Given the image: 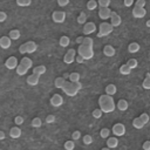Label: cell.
Wrapping results in <instances>:
<instances>
[{
	"mask_svg": "<svg viewBox=\"0 0 150 150\" xmlns=\"http://www.w3.org/2000/svg\"><path fill=\"white\" fill-rule=\"evenodd\" d=\"M145 0H136L135 1V6L136 7H141V8H144V6H145Z\"/></svg>",
	"mask_w": 150,
	"mask_h": 150,
	"instance_id": "cell-46",
	"label": "cell"
},
{
	"mask_svg": "<svg viewBox=\"0 0 150 150\" xmlns=\"http://www.w3.org/2000/svg\"><path fill=\"white\" fill-rule=\"evenodd\" d=\"M62 90H63L64 94H67L68 96H75V95L79 93V90L73 87V83H71V82H68V81H66V83H64Z\"/></svg>",
	"mask_w": 150,
	"mask_h": 150,
	"instance_id": "cell-5",
	"label": "cell"
},
{
	"mask_svg": "<svg viewBox=\"0 0 150 150\" xmlns=\"http://www.w3.org/2000/svg\"><path fill=\"white\" fill-rule=\"evenodd\" d=\"M112 29H114V27L111 26L110 22H105V21H103V22L100 25V27H98L97 36H98V38L107 36V35H109V34L112 32Z\"/></svg>",
	"mask_w": 150,
	"mask_h": 150,
	"instance_id": "cell-4",
	"label": "cell"
},
{
	"mask_svg": "<svg viewBox=\"0 0 150 150\" xmlns=\"http://www.w3.org/2000/svg\"><path fill=\"white\" fill-rule=\"evenodd\" d=\"M6 19H7V14L5 12H0V22L5 21Z\"/></svg>",
	"mask_w": 150,
	"mask_h": 150,
	"instance_id": "cell-53",
	"label": "cell"
},
{
	"mask_svg": "<svg viewBox=\"0 0 150 150\" xmlns=\"http://www.w3.org/2000/svg\"><path fill=\"white\" fill-rule=\"evenodd\" d=\"M82 139H83V143L87 144V145L91 144V142H93V137H91L90 135H84V136L82 137Z\"/></svg>",
	"mask_w": 150,
	"mask_h": 150,
	"instance_id": "cell-43",
	"label": "cell"
},
{
	"mask_svg": "<svg viewBox=\"0 0 150 150\" xmlns=\"http://www.w3.org/2000/svg\"><path fill=\"white\" fill-rule=\"evenodd\" d=\"M5 137H6V135H5V131H2V130H0V141H2V139H5Z\"/></svg>",
	"mask_w": 150,
	"mask_h": 150,
	"instance_id": "cell-55",
	"label": "cell"
},
{
	"mask_svg": "<svg viewBox=\"0 0 150 150\" xmlns=\"http://www.w3.org/2000/svg\"><path fill=\"white\" fill-rule=\"evenodd\" d=\"M102 114H103V111H102L100 108L94 109V110H93V112H91V115H93V117H94V118H100V117L102 116Z\"/></svg>",
	"mask_w": 150,
	"mask_h": 150,
	"instance_id": "cell-40",
	"label": "cell"
},
{
	"mask_svg": "<svg viewBox=\"0 0 150 150\" xmlns=\"http://www.w3.org/2000/svg\"><path fill=\"white\" fill-rule=\"evenodd\" d=\"M16 4L19 6L25 7V6H29L30 5V0H16Z\"/></svg>",
	"mask_w": 150,
	"mask_h": 150,
	"instance_id": "cell-45",
	"label": "cell"
},
{
	"mask_svg": "<svg viewBox=\"0 0 150 150\" xmlns=\"http://www.w3.org/2000/svg\"><path fill=\"white\" fill-rule=\"evenodd\" d=\"M97 1L96 0H89L88 2H87V9H89V11H94V9H96V7H97Z\"/></svg>",
	"mask_w": 150,
	"mask_h": 150,
	"instance_id": "cell-33",
	"label": "cell"
},
{
	"mask_svg": "<svg viewBox=\"0 0 150 150\" xmlns=\"http://www.w3.org/2000/svg\"><path fill=\"white\" fill-rule=\"evenodd\" d=\"M69 4V0H57V5L60 6V7H64V6H67Z\"/></svg>",
	"mask_w": 150,
	"mask_h": 150,
	"instance_id": "cell-50",
	"label": "cell"
},
{
	"mask_svg": "<svg viewBox=\"0 0 150 150\" xmlns=\"http://www.w3.org/2000/svg\"><path fill=\"white\" fill-rule=\"evenodd\" d=\"M110 15H111V9L109 7H100L98 9V16L103 20H107V19H110Z\"/></svg>",
	"mask_w": 150,
	"mask_h": 150,
	"instance_id": "cell-10",
	"label": "cell"
},
{
	"mask_svg": "<svg viewBox=\"0 0 150 150\" xmlns=\"http://www.w3.org/2000/svg\"><path fill=\"white\" fill-rule=\"evenodd\" d=\"M146 26H148V27H150V20H148V21H146Z\"/></svg>",
	"mask_w": 150,
	"mask_h": 150,
	"instance_id": "cell-59",
	"label": "cell"
},
{
	"mask_svg": "<svg viewBox=\"0 0 150 150\" xmlns=\"http://www.w3.org/2000/svg\"><path fill=\"white\" fill-rule=\"evenodd\" d=\"M75 60H76V62H77V63H82V62L84 61V59H83L81 55H79V54L75 56Z\"/></svg>",
	"mask_w": 150,
	"mask_h": 150,
	"instance_id": "cell-54",
	"label": "cell"
},
{
	"mask_svg": "<svg viewBox=\"0 0 150 150\" xmlns=\"http://www.w3.org/2000/svg\"><path fill=\"white\" fill-rule=\"evenodd\" d=\"M77 22L81 23V25H84L87 22V15H86L84 12H81L80 13V15L77 16Z\"/></svg>",
	"mask_w": 150,
	"mask_h": 150,
	"instance_id": "cell-35",
	"label": "cell"
},
{
	"mask_svg": "<svg viewBox=\"0 0 150 150\" xmlns=\"http://www.w3.org/2000/svg\"><path fill=\"white\" fill-rule=\"evenodd\" d=\"M121 22H122L121 16L116 12H111V15H110V23H111V26L112 27H117V26L121 25Z\"/></svg>",
	"mask_w": 150,
	"mask_h": 150,
	"instance_id": "cell-12",
	"label": "cell"
},
{
	"mask_svg": "<svg viewBox=\"0 0 150 150\" xmlns=\"http://www.w3.org/2000/svg\"><path fill=\"white\" fill-rule=\"evenodd\" d=\"M39 79H40L39 75L32 74V75H29V76L27 77V83H28L29 86H36V84L39 83Z\"/></svg>",
	"mask_w": 150,
	"mask_h": 150,
	"instance_id": "cell-16",
	"label": "cell"
},
{
	"mask_svg": "<svg viewBox=\"0 0 150 150\" xmlns=\"http://www.w3.org/2000/svg\"><path fill=\"white\" fill-rule=\"evenodd\" d=\"M144 125H145V124L141 121L139 117H135V118L132 120V127H134L135 129H142Z\"/></svg>",
	"mask_w": 150,
	"mask_h": 150,
	"instance_id": "cell-25",
	"label": "cell"
},
{
	"mask_svg": "<svg viewBox=\"0 0 150 150\" xmlns=\"http://www.w3.org/2000/svg\"><path fill=\"white\" fill-rule=\"evenodd\" d=\"M98 105L103 112H112L115 110V102L112 96L103 94L98 97Z\"/></svg>",
	"mask_w": 150,
	"mask_h": 150,
	"instance_id": "cell-1",
	"label": "cell"
},
{
	"mask_svg": "<svg viewBox=\"0 0 150 150\" xmlns=\"http://www.w3.org/2000/svg\"><path fill=\"white\" fill-rule=\"evenodd\" d=\"M81 45L88 46V47H93V46H94V41H93L91 38H83V41H82Z\"/></svg>",
	"mask_w": 150,
	"mask_h": 150,
	"instance_id": "cell-37",
	"label": "cell"
},
{
	"mask_svg": "<svg viewBox=\"0 0 150 150\" xmlns=\"http://www.w3.org/2000/svg\"><path fill=\"white\" fill-rule=\"evenodd\" d=\"M80 137H81V131H79V130L73 131V134H71V139L73 141H77Z\"/></svg>",
	"mask_w": 150,
	"mask_h": 150,
	"instance_id": "cell-44",
	"label": "cell"
},
{
	"mask_svg": "<svg viewBox=\"0 0 150 150\" xmlns=\"http://www.w3.org/2000/svg\"><path fill=\"white\" fill-rule=\"evenodd\" d=\"M63 148L66 149V150H74V148H75V142L71 139V141H66L64 142V144H63Z\"/></svg>",
	"mask_w": 150,
	"mask_h": 150,
	"instance_id": "cell-34",
	"label": "cell"
},
{
	"mask_svg": "<svg viewBox=\"0 0 150 150\" xmlns=\"http://www.w3.org/2000/svg\"><path fill=\"white\" fill-rule=\"evenodd\" d=\"M118 145V139L117 137H108L107 138V146L110 149H114Z\"/></svg>",
	"mask_w": 150,
	"mask_h": 150,
	"instance_id": "cell-18",
	"label": "cell"
},
{
	"mask_svg": "<svg viewBox=\"0 0 150 150\" xmlns=\"http://www.w3.org/2000/svg\"><path fill=\"white\" fill-rule=\"evenodd\" d=\"M63 77H64V79H67V77H69V74H67V73H66V74H63Z\"/></svg>",
	"mask_w": 150,
	"mask_h": 150,
	"instance_id": "cell-58",
	"label": "cell"
},
{
	"mask_svg": "<svg viewBox=\"0 0 150 150\" xmlns=\"http://www.w3.org/2000/svg\"><path fill=\"white\" fill-rule=\"evenodd\" d=\"M77 54L81 55L84 60H90L94 56V49H93V47L80 45L79 48H77Z\"/></svg>",
	"mask_w": 150,
	"mask_h": 150,
	"instance_id": "cell-2",
	"label": "cell"
},
{
	"mask_svg": "<svg viewBox=\"0 0 150 150\" xmlns=\"http://www.w3.org/2000/svg\"><path fill=\"white\" fill-rule=\"evenodd\" d=\"M142 87L144 89H148V90L150 89V73H146L145 74V79L142 82Z\"/></svg>",
	"mask_w": 150,
	"mask_h": 150,
	"instance_id": "cell-28",
	"label": "cell"
},
{
	"mask_svg": "<svg viewBox=\"0 0 150 150\" xmlns=\"http://www.w3.org/2000/svg\"><path fill=\"white\" fill-rule=\"evenodd\" d=\"M11 46V39L9 36H1L0 38V47L4 49H7Z\"/></svg>",
	"mask_w": 150,
	"mask_h": 150,
	"instance_id": "cell-19",
	"label": "cell"
},
{
	"mask_svg": "<svg viewBox=\"0 0 150 150\" xmlns=\"http://www.w3.org/2000/svg\"><path fill=\"white\" fill-rule=\"evenodd\" d=\"M128 50L130 53H137L139 50V45L137 42H131L129 46H128Z\"/></svg>",
	"mask_w": 150,
	"mask_h": 150,
	"instance_id": "cell-29",
	"label": "cell"
},
{
	"mask_svg": "<svg viewBox=\"0 0 150 150\" xmlns=\"http://www.w3.org/2000/svg\"><path fill=\"white\" fill-rule=\"evenodd\" d=\"M127 64H128L131 69H134V68H136V67H137L138 62H137V60H136V59H129V60H128V62H127Z\"/></svg>",
	"mask_w": 150,
	"mask_h": 150,
	"instance_id": "cell-39",
	"label": "cell"
},
{
	"mask_svg": "<svg viewBox=\"0 0 150 150\" xmlns=\"http://www.w3.org/2000/svg\"><path fill=\"white\" fill-rule=\"evenodd\" d=\"M101 150H111V149H110V148H108V146H104V148H102Z\"/></svg>",
	"mask_w": 150,
	"mask_h": 150,
	"instance_id": "cell-57",
	"label": "cell"
},
{
	"mask_svg": "<svg viewBox=\"0 0 150 150\" xmlns=\"http://www.w3.org/2000/svg\"><path fill=\"white\" fill-rule=\"evenodd\" d=\"M46 67L43 66V64H41V66H38V67H34L33 68V74H36V75H42V74H45L46 73Z\"/></svg>",
	"mask_w": 150,
	"mask_h": 150,
	"instance_id": "cell-24",
	"label": "cell"
},
{
	"mask_svg": "<svg viewBox=\"0 0 150 150\" xmlns=\"http://www.w3.org/2000/svg\"><path fill=\"white\" fill-rule=\"evenodd\" d=\"M143 150H150V141H144L142 144Z\"/></svg>",
	"mask_w": 150,
	"mask_h": 150,
	"instance_id": "cell-49",
	"label": "cell"
},
{
	"mask_svg": "<svg viewBox=\"0 0 150 150\" xmlns=\"http://www.w3.org/2000/svg\"><path fill=\"white\" fill-rule=\"evenodd\" d=\"M14 123L18 124V125L22 124V123H23V117H22V116H16V117L14 118Z\"/></svg>",
	"mask_w": 150,
	"mask_h": 150,
	"instance_id": "cell-47",
	"label": "cell"
},
{
	"mask_svg": "<svg viewBox=\"0 0 150 150\" xmlns=\"http://www.w3.org/2000/svg\"><path fill=\"white\" fill-rule=\"evenodd\" d=\"M111 0H97V4L100 7H109Z\"/></svg>",
	"mask_w": 150,
	"mask_h": 150,
	"instance_id": "cell-42",
	"label": "cell"
},
{
	"mask_svg": "<svg viewBox=\"0 0 150 150\" xmlns=\"http://www.w3.org/2000/svg\"><path fill=\"white\" fill-rule=\"evenodd\" d=\"M110 130L108 129V128H103V129H101V131H100V136L102 137V138H108L109 137V135H110Z\"/></svg>",
	"mask_w": 150,
	"mask_h": 150,
	"instance_id": "cell-38",
	"label": "cell"
},
{
	"mask_svg": "<svg viewBox=\"0 0 150 150\" xmlns=\"http://www.w3.org/2000/svg\"><path fill=\"white\" fill-rule=\"evenodd\" d=\"M120 73L122 74V75H129L130 73H131V68L125 63V64H122L121 67H120Z\"/></svg>",
	"mask_w": 150,
	"mask_h": 150,
	"instance_id": "cell-27",
	"label": "cell"
},
{
	"mask_svg": "<svg viewBox=\"0 0 150 150\" xmlns=\"http://www.w3.org/2000/svg\"><path fill=\"white\" fill-rule=\"evenodd\" d=\"M42 125V121H41V118H39V117H34L33 120H32V127H34V128H40Z\"/></svg>",
	"mask_w": 150,
	"mask_h": 150,
	"instance_id": "cell-36",
	"label": "cell"
},
{
	"mask_svg": "<svg viewBox=\"0 0 150 150\" xmlns=\"http://www.w3.org/2000/svg\"><path fill=\"white\" fill-rule=\"evenodd\" d=\"M64 83H66V79H64L63 76L56 77V79H55V81H54L55 87H56V88H59V89H62V88H63V86H64Z\"/></svg>",
	"mask_w": 150,
	"mask_h": 150,
	"instance_id": "cell-22",
	"label": "cell"
},
{
	"mask_svg": "<svg viewBox=\"0 0 150 150\" xmlns=\"http://www.w3.org/2000/svg\"><path fill=\"white\" fill-rule=\"evenodd\" d=\"M59 43H60L61 47H68L69 43H70V39L67 35H62L60 38V40H59Z\"/></svg>",
	"mask_w": 150,
	"mask_h": 150,
	"instance_id": "cell-23",
	"label": "cell"
},
{
	"mask_svg": "<svg viewBox=\"0 0 150 150\" xmlns=\"http://www.w3.org/2000/svg\"><path fill=\"white\" fill-rule=\"evenodd\" d=\"M8 36H9L11 40H18V39L20 38V32H19L18 29H12V30L9 32Z\"/></svg>",
	"mask_w": 150,
	"mask_h": 150,
	"instance_id": "cell-30",
	"label": "cell"
},
{
	"mask_svg": "<svg viewBox=\"0 0 150 150\" xmlns=\"http://www.w3.org/2000/svg\"><path fill=\"white\" fill-rule=\"evenodd\" d=\"M15 69H16V74H18V75H25V74L27 73V70H28V68H26V67L22 66L21 63L18 64V67H16Z\"/></svg>",
	"mask_w": 150,
	"mask_h": 150,
	"instance_id": "cell-31",
	"label": "cell"
},
{
	"mask_svg": "<svg viewBox=\"0 0 150 150\" xmlns=\"http://www.w3.org/2000/svg\"><path fill=\"white\" fill-rule=\"evenodd\" d=\"M80 77H81V75L79 73H76V71H73V73L69 74L70 82H77V81H80Z\"/></svg>",
	"mask_w": 150,
	"mask_h": 150,
	"instance_id": "cell-32",
	"label": "cell"
},
{
	"mask_svg": "<svg viewBox=\"0 0 150 150\" xmlns=\"http://www.w3.org/2000/svg\"><path fill=\"white\" fill-rule=\"evenodd\" d=\"M95 30H96V25H95L94 22L89 21V22H86V23H84V27H83V33H84L86 35H89V34L94 33Z\"/></svg>",
	"mask_w": 150,
	"mask_h": 150,
	"instance_id": "cell-13",
	"label": "cell"
},
{
	"mask_svg": "<svg viewBox=\"0 0 150 150\" xmlns=\"http://www.w3.org/2000/svg\"><path fill=\"white\" fill-rule=\"evenodd\" d=\"M82 41H83V36H79V38L76 39V42H77V43H80V45L82 43Z\"/></svg>",
	"mask_w": 150,
	"mask_h": 150,
	"instance_id": "cell-56",
	"label": "cell"
},
{
	"mask_svg": "<svg viewBox=\"0 0 150 150\" xmlns=\"http://www.w3.org/2000/svg\"><path fill=\"white\" fill-rule=\"evenodd\" d=\"M5 66H6L8 69H14V68H16V67H18V60H16V57H15V56H9V57L6 60Z\"/></svg>",
	"mask_w": 150,
	"mask_h": 150,
	"instance_id": "cell-14",
	"label": "cell"
},
{
	"mask_svg": "<svg viewBox=\"0 0 150 150\" xmlns=\"http://www.w3.org/2000/svg\"><path fill=\"white\" fill-rule=\"evenodd\" d=\"M46 122H47V123H54V122H55V116H54V115H47Z\"/></svg>",
	"mask_w": 150,
	"mask_h": 150,
	"instance_id": "cell-48",
	"label": "cell"
},
{
	"mask_svg": "<svg viewBox=\"0 0 150 150\" xmlns=\"http://www.w3.org/2000/svg\"><path fill=\"white\" fill-rule=\"evenodd\" d=\"M75 56H76V52H75V49L70 48V49H68V52H67L66 55L63 56V62L70 64V63H73V62L75 61Z\"/></svg>",
	"mask_w": 150,
	"mask_h": 150,
	"instance_id": "cell-7",
	"label": "cell"
},
{
	"mask_svg": "<svg viewBox=\"0 0 150 150\" xmlns=\"http://www.w3.org/2000/svg\"><path fill=\"white\" fill-rule=\"evenodd\" d=\"M50 104L53 105V107H60V105H62V103H63V97L60 95V94H54L52 97H50Z\"/></svg>",
	"mask_w": 150,
	"mask_h": 150,
	"instance_id": "cell-11",
	"label": "cell"
},
{
	"mask_svg": "<svg viewBox=\"0 0 150 150\" xmlns=\"http://www.w3.org/2000/svg\"><path fill=\"white\" fill-rule=\"evenodd\" d=\"M116 107H117V109H118V110H121V111H124V110H127V109H128V107H129V103H128L125 100L121 98V100H118V102L116 103Z\"/></svg>",
	"mask_w": 150,
	"mask_h": 150,
	"instance_id": "cell-20",
	"label": "cell"
},
{
	"mask_svg": "<svg viewBox=\"0 0 150 150\" xmlns=\"http://www.w3.org/2000/svg\"><path fill=\"white\" fill-rule=\"evenodd\" d=\"M116 91H117V88H116V86L112 84V83H110V84H108V86L105 87V94H107V95L114 96V95L116 94Z\"/></svg>",
	"mask_w": 150,
	"mask_h": 150,
	"instance_id": "cell-21",
	"label": "cell"
},
{
	"mask_svg": "<svg viewBox=\"0 0 150 150\" xmlns=\"http://www.w3.org/2000/svg\"><path fill=\"white\" fill-rule=\"evenodd\" d=\"M125 7H131L134 5V0H123Z\"/></svg>",
	"mask_w": 150,
	"mask_h": 150,
	"instance_id": "cell-52",
	"label": "cell"
},
{
	"mask_svg": "<svg viewBox=\"0 0 150 150\" xmlns=\"http://www.w3.org/2000/svg\"><path fill=\"white\" fill-rule=\"evenodd\" d=\"M52 19L56 23H62L66 20V13L63 11H54L52 14Z\"/></svg>",
	"mask_w": 150,
	"mask_h": 150,
	"instance_id": "cell-6",
	"label": "cell"
},
{
	"mask_svg": "<svg viewBox=\"0 0 150 150\" xmlns=\"http://www.w3.org/2000/svg\"><path fill=\"white\" fill-rule=\"evenodd\" d=\"M115 53H116V50H115V48L111 46V45H105L104 47H103V54L105 55V56H114L115 55Z\"/></svg>",
	"mask_w": 150,
	"mask_h": 150,
	"instance_id": "cell-15",
	"label": "cell"
},
{
	"mask_svg": "<svg viewBox=\"0 0 150 150\" xmlns=\"http://www.w3.org/2000/svg\"><path fill=\"white\" fill-rule=\"evenodd\" d=\"M71 83H73V87H74L75 89H77V90L82 89V83H81L80 81H77V82H71Z\"/></svg>",
	"mask_w": 150,
	"mask_h": 150,
	"instance_id": "cell-51",
	"label": "cell"
},
{
	"mask_svg": "<svg viewBox=\"0 0 150 150\" xmlns=\"http://www.w3.org/2000/svg\"><path fill=\"white\" fill-rule=\"evenodd\" d=\"M139 118H141V121L144 123V124H146L149 121H150V117H149V115L146 114V112H143V114H141L139 116H138Z\"/></svg>",
	"mask_w": 150,
	"mask_h": 150,
	"instance_id": "cell-41",
	"label": "cell"
},
{
	"mask_svg": "<svg viewBox=\"0 0 150 150\" xmlns=\"http://www.w3.org/2000/svg\"><path fill=\"white\" fill-rule=\"evenodd\" d=\"M9 136L12 138H19L21 136V129L19 127H13L9 130Z\"/></svg>",
	"mask_w": 150,
	"mask_h": 150,
	"instance_id": "cell-17",
	"label": "cell"
},
{
	"mask_svg": "<svg viewBox=\"0 0 150 150\" xmlns=\"http://www.w3.org/2000/svg\"><path fill=\"white\" fill-rule=\"evenodd\" d=\"M131 14H132V16L136 18V19H142V18H144V16L146 15V9H145V8H141V7L134 6V8H132V11H131Z\"/></svg>",
	"mask_w": 150,
	"mask_h": 150,
	"instance_id": "cell-9",
	"label": "cell"
},
{
	"mask_svg": "<svg viewBox=\"0 0 150 150\" xmlns=\"http://www.w3.org/2000/svg\"><path fill=\"white\" fill-rule=\"evenodd\" d=\"M20 63L22 64V66H25L26 68H30L32 66H33V61L29 59V57H27V56H25V57H22L21 59V61H20Z\"/></svg>",
	"mask_w": 150,
	"mask_h": 150,
	"instance_id": "cell-26",
	"label": "cell"
},
{
	"mask_svg": "<svg viewBox=\"0 0 150 150\" xmlns=\"http://www.w3.org/2000/svg\"><path fill=\"white\" fill-rule=\"evenodd\" d=\"M36 49H38V45L34 41H27L19 47V52L21 54H26V53L30 54V53H34Z\"/></svg>",
	"mask_w": 150,
	"mask_h": 150,
	"instance_id": "cell-3",
	"label": "cell"
},
{
	"mask_svg": "<svg viewBox=\"0 0 150 150\" xmlns=\"http://www.w3.org/2000/svg\"><path fill=\"white\" fill-rule=\"evenodd\" d=\"M112 134L115 136H123L125 134V125L122 123H115L112 125Z\"/></svg>",
	"mask_w": 150,
	"mask_h": 150,
	"instance_id": "cell-8",
	"label": "cell"
}]
</instances>
